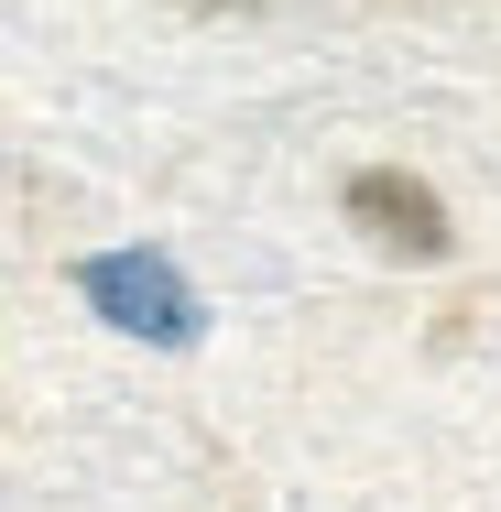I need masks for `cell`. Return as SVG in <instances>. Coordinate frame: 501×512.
Here are the masks:
<instances>
[{
  "label": "cell",
  "instance_id": "6da1fadb",
  "mask_svg": "<svg viewBox=\"0 0 501 512\" xmlns=\"http://www.w3.org/2000/svg\"><path fill=\"white\" fill-rule=\"evenodd\" d=\"M77 295H88L120 338H153V349H186L207 327L197 284H186L164 251H99V262H77Z\"/></svg>",
  "mask_w": 501,
  "mask_h": 512
},
{
  "label": "cell",
  "instance_id": "7a4b0ae2",
  "mask_svg": "<svg viewBox=\"0 0 501 512\" xmlns=\"http://www.w3.org/2000/svg\"><path fill=\"white\" fill-rule=\"evenodd\" d=\"M349 218H360V240L371 251H393V262H447V207L425 175H403V164H371V175H349Z\"/></svg>",
  "mask_w": 501,
  "mask_h": 512
}]
</instances>
